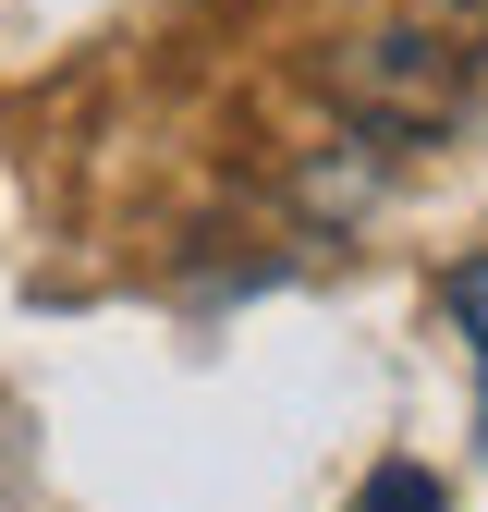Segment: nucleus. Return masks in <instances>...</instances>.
<instances>
[{
    "label": "nucleus",
    "mask_w": 488,
    "mask_h": 512,
    "mask_svg": "<svg viewBox=\"0 0 488 512\" xmlns=\"http://www.w3.org/2000/svg\"><path fill=\"white\" fill-rule=\"evenodd\" d=\"M354 512H440V476H427V464H379Z\"/></svg>",
    "instance_id": "obj_1"
},
{
    "label": "nucleus",
    "mask_w": 488,
    "mask_h": 512,
    "mask_svg": "<svg viewBox=\"0 0 488 512\" xmlns=\"http://www.w3.org/2000/svg\"><path fill=\"white\" fill-rule=\"evenodd\" d=\"M440 305H452V330L476 342V366H488V256H464V269L440 281Z\"/></svg>",
    "instance_id": "obj_2"
}]
</instances>
